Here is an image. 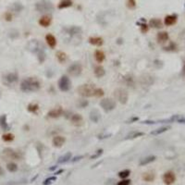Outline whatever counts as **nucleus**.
Instances as JSON below:
<instances>
[{
    "label": "nucleus",
    "instance_id": "1",
    "mask_svg": "<svg viewBox=\"0 0 185 185\" xmlns=\"http://www.w3.org/2000/svg\"><path fill=\"white\" fill-rule=\"evenodd\" d=\"M27 50L37 55L38 61L43 63L46 60V47L43 43L38 40H32L27 45Z\"/></svg>",
    "mask_w": 185,
    "mask_h": 185
},
{
    "label": "nucleus",
    "instance_id": "2",
    "mask_svg": "<svg viewBox=\"0 0 185 185\" xmlns=\"http://www.w3.org/2000/svg\"><path fill=\"white\" fill-rule=\"evenodd\" d=\"M41 88V83L36 77H28L20 83V90L24 92H36Z\"/></svg>",
    "mask_w": 185,
    "mask_h": 185
},
{
    "label": "nucleus",
    "instance_id": "3",
    "mask_svg": "<svg viewBox=\"0 0 185 185\" xmlns=\"http://www.w3.org/2000/svg\"><path fill=\"white\" fill-rule=\"evenodd\" d=\"M55 7L50 0H40L35 4V9L38 12L41 13H46V12H52Z\"/></svg>",
    "mask_w": 185,
    "mask_h": 185
},
{
    "label": "nucleus",
    "instance_id": "4",
    "mask_svg": "<svg viewBox=\"0 0 185 185\" xmlns=\"http://www.w3.org/2000/svg\"><path fill=\"white\" fill-rule=\"evenodd\" d=\"M95 87L91 84H81L77 88L78 94L83 97H92L94 96Z\"/></svg>",
    "mask_w": 185,
    "mask_h": 185
},
{
    "label": "nucleus",
    "instance_id": "5",
    "mask_svg": "<svg viewBox=\"0 0 185 185\" xmlns=\"http://www.w3.org/2000/svg\"><path fill=\"white\" fill-rule=\"evenodd\" d=\"M114 96L115 98L121 103V104H127V102L129 100V94L128 92L123 89V88H117L114 91Z\"/></svg>",
    "mask_w": 185,
    "mask_h": 185
},
{
    "label": "nucleus",
    "instance_id": "6",
    "mask_svg": "<svg viewBox=\"0 0 185 185\" xmlns=\"http://www.w3.org/2000/svg\"><path fill=\"white\" fill-rule=\"evenodd\" d=\"M99 105L105 112H110L116 108V101L111 98H104L100 101Z\"/></svg>",
    "mask_w": 185,
    "mask_h": 185
},
{
    "label": "nucleus",
    "instance_id": "7",
    "mask_svg": "<svg viewBox=\"0 0 185 185\" xmlns=\"http://www.w3.org/2000/svg\"><path fill=\"white\" fill-rule=\"evenodd\" d=\"M70 87H71V81L69 78L66 75L61 76V78L58 81V88L62 92H68L69 91Z\"/></svg>",
    "mask_w": 185,
    "mask_h": 185
},
{
    "label": "nucleus",
    "instance_id": "8",
    "mask_svg": "<svg viewBox=\"0 0 185 185\" xmlns=\"http://www.w3.org/2000/svg\"><path fill=\"white\" fill-rule=\"evenodd\" d=\"M81 72H83V66L78 62L71 64L68 68V73L71 75L72 77H78L79 75L81 74Z\"/></svg>",
    "mask_w": 185,
    "mask_h": 185
},
{
    "label": "nucleus",
    "instance_id": "9",
    "mask_svg": "<svg viewBox=\"0 0 185 185\" xmlns=\"http://www.w3.org/2000/svg\"><path fill=\"white\" fill-rule=\"evenodd\" d=\"M19 80V76L18 74L16 72H10V73H8L4 76L3 78V81L5 84L7 85H9V84H13L15 83H17Z\"/></svg>",
    "mask_w": 185,
    "mask_h": 185
},
{
    "label": "nucleus",
    "instance_id": "10",
    "mask_svg": "<svg viewBox=\"0 0 185 185\" xmlns=\"http://www.w3.org/2000/svg\"><path fill=\"white\" fill-rule=\"evenodd\" d=\"M163 181L166 185H172L176 181V175L173 171H167L164 173V175L162 177Z\"/></svg>",
    "mask_w": 185,
    "mask_h": 185
},
{
    "label": "nucleus",
    "instance_id": "11",
    "mask_svg": "<svg viewBox=\"0 0 185 185\" xmlns=\"http://www.w3.org/2000/svg\"><path fill=\"white\" fill-rule=\"evenodd\" d=\"M70 122H71L75 126H81L83 123V118L81 114L78 113H74L72 115H70Z\"/></svg>",
    "mask_w": 185,
    "mask_h": 185
},
{
    "label": "nucleus",
    "instance_id": "12",
    "mask_svg": "<svg viewBox=\"0 0 185 185\" xmlns=\"http://www.w3.org/2000/svg\"><path fill=\"white\" fill-rule=\"evenodd\" d=\"M63 109H62V107H56V108H53V109H51L50 111H48L47 113V117H49L51 118H59L60 116L63 115Z\"/></svg>",
    "mask_w": 185,
    "mask_h": 185
},
{
    "label": "nucleus",
    "instance_id": "13",
    "mask_svg": "<svg viewBox=\"0 0 185 185\" xmlns=\"http://www.w3.org/2000/svg\"><path fill=\"white\" fill-rule=\"evenodd\" d=\"M65 142H66V138H65L64 136H61V135H57L52 140L53 145L55 146V147H57V148L62 147L63 144H65Z\"/></svg>",
    "mask_w": 185,
    "mask_h": 185
},
{
    "label": "nucleus",
    "instance_id": "14",
    "mask_svg": "<svg viewBox=\"0 0 185 185\" xmlns=\"http://www.w3.org/2000/svg\"><path fill=\"white\" fill-rule=\"evenodd\" d=\"M177 20H178V15L171 14V15L166 16L164 20V23L166 26H172L177 22Z\"/></svg>",
    "mask_w": 185,
    "mask_h": 185
},
{
    "label": "nucleus",
    "instance_id": "15",
    "mask_svg": "<svg viewBox=\"0 0 185 185\" xmlns=\"http://www.w3.org/2000/svg\"><path fill=\"white\" fill-rule=\"evenodd\" d=\"M140 81H141V83H142L143 85L150 86V85H152L154 83V78L152 77L151 75L145 74V75H143L142 77H141Z\"/></svg>",
    "mask_w": 185,
    "mask_h": 185
},
{
    "label": "nucleus",
    "instance_id": "16",
    "mask_svg": "<svg viewBox=\"0 0 185 185\" xmlns=\"http://www.w3.org/2000/svg\"><path fill=\"white\" fill-rule=\"evenodd\" d=\"M52 22V18L50 17V16L48 15H45L43 16L42 18H40L39 20V24L42 26V27H45V28H46V27H48Z\"/></svg>",
    "mask_w": 185,
    "mask_h": 185
},
{
    "label": "nucleus",
    "instance_id": "17",
    "mask_svg": "<svg viewBox=\"0 0 185 185\" xmlns=\"http://www.w3.org/2000/svg\"><path fill=\"white\" fill-rule=\"evenodd\" d=\"M65 31L67 32V34L71 35V36H74V35H77V34H80L81 32V27H78V26H71L69 27V28H66L65 29Z\"/></svg>",
    "mask_w": 185,
    "mask_h": 185
},
{
    "label": "nucleus",
    "instance_id": "18",
    "mask_svg": "<svg viewBox=\"0 0 185 185\" xmlns=\"http://www.w3.org/2000/svg\"><path fill=\"white\" fill-rule=\"evenodd\" d=\"M94 73L96 78H102L106 75V70H105L104 67H102L101 65H97V66L95 67Z\"/></svg>",
    "mask_w": 185,
    "mask_h": 185
},
{
    "label": "nucleus",
    "instance_id": "19",
    "mask_svg": "<svg viewBox=\"0 0 185 185\" xmlns=\"http://www.w3.org/2000/svg\"><path fill=\"white\" fill-rule=\"evenodd\" d=\"M46 41L47 43V45L49 46L51 48H55L56 46H57V39L56 37L54 36L53 34H48L46 35Z\"/></svg>",
    "mask_w": 185,
    "mask_h": 185
},
{
    "label": "nucleus",
    "instance_id": "20",
    "mask_svg": "<svg viewBox=\"0 0 185 185\" xmlns=\"http://www.w3.org/2000/svg\"><path fill=\"white\" fill-rule=\"evenodd\" d=\"M168 38H170V36H168L167 32H165V31L164 32H159L156 35L157 42L160 43H166L168 40Z\"/></svg>",
    "mask_w": 185,
    "mask_h": 185
},
{
    "label": "nucleus",
    "instance_id": "21",
    "mask_svg": "<svg viewBox=\"0 0 185 185\" xmlns=\"http://www.w3.org/2000/svg\"><path fill=\"white\" fill-rule=\"evenodd\" d=\"M101 118V115H100V112L97 110V109H92L90 112V119L95 123L99 122Z\"/></svg>",
    "mask_w": 185,
    "mask_h": 185
},
{
    "label": "nucleus",
    "instance_id": "22",
    "mask_svg": "<svg viewBox=\"0 0 185 185\" xmlns=\"http://www.w3.org/2000/svg\"><path fill=\"white\" fill-rule=\"evenodd\" d=\"M156 157L155 156H145L144 157V158H142L140 160V163H139V165L140 166H145V165H148L150 164V163L152 162H154L156 160Z\"/></svg>",
    "mask_w": 185,
    "mask_h": 185
},
{
    "label": "nucleus",
    "instance_id": "23",
    "mask_svg": "<svg viewBox=\"0 0 185 185\" xmlns=\"http://www.w3.org/2000/svg\"><path fill=\"white\" fill-rule=\"evenodd\" d=\"M88 41L91 45L95 46H101L103 45V43H104L102 37H97V36L96 37H90Z\"/></svg>",
    "mask_w": 185,
    "mask_h": 185
},
{
    "label": "nucleus",
    "instance_id": "24",
    "mask_svg": "<svg viewBox=\"0 0 185 185\" xmlns=\"http://www.w3.org/2000/svg\"><path fill=\"white\" fill-rule=\"evenodd\" d=\"M106 58V55L105 53L101 51V50H96L95 52V59L97 63H102L103 61L105 60Z\"/></svg>",
    "mask_w": 185,
    "mask_h": 185
},
{
    "label": "nucleus",
    "instance_id": "25",
    "mask_svg": "<svg viewBox=\"0 0 185 185\" xmlns=\"http://www.w3.org/2000/svg\"><path fill=\"white\" fill-rule=\"evenodd\" d=\"M23 8H24V6L20 2H15L9 7V9L14 12H20V11H22Z\"/></svg>",
    "mask_w": 185,
    "mask_h": 185
},
{
    "label": "nucleus",
    "instance_id": "26",
    "mask_svg": "<svg viewBox=\"0 0 185 185\" xmlns=\"http://www.w3.org/2000/svg\"><path fill=\"white\" fill-rule=\"evenodd\" d=\"M149 26L155 29H160L162 27V21L159 19H156V18L152 19L149 21Z\"/></svg>",
    "mask_w": 185,
    "mask_h": 185
},
{
    "label": "nucleus",
    "instance_id": "27",
    "mask_svg": "<svg viewBox=\"0 0 185 185\" xmlns=\"http://www.w3.org/2000/svg\"><path fill=\"white\" fill-rule=\"evenodd\" d=\"M0 127L3 130H9V126L7 121V115H2L0 116Z\"/></svg>",
    "mask_w": 185,
    "mask_h": 185
},
{
    "label": "nucleus",
    "instance_id": "28",
    "mask_svg": "<svg viewBox=\"0 0 185 185\" xmlns=\"http://www.w3.org/2000/svg\"><path fill=\"white\" fill-rule=\"evenodd\" d=\"M4 154H6L8 156H9L10 158H12V159H19V157H20L18 153H16L14 150L10 149V148L5 149L4 150Z\"/></svg>",
    "mask_w": 185,
    "mask_h": 185
},
{
    "label": "nucleus",
    "instance_id": "29",
    "mask_svg": "<svg viewBox=\"0 0 185 185\" xmlns=\"http://www.w3.org/2000/svg\"><path fill=\"white\" fill-rule=\"evenodd\" d=\"M71 6H72V0H61V1L59 2L57 8L59 9H64Z\"/></svg>",
    "mask_w": 185,
    "mask_h": 185
},
{
    "label": "nucleus",
    "instance_id": "30",
    "mask_svg": "<svg viewBox=\"0 0 185 185\" xmlns=\"http://www.w3.org/2000/svg\"><path fill=\"white\" fill-rule=\"evenodd\" d=\"M144 135V132H136V130H134V132H130L126 137H125V140H132V139H136L138 137H141V136Z\"/></svg>",
    "mask_w": 185,
    "mask_h": 185
},
{
    "label": "nucleus",
    "instance_id": "31",
    "mask_svg": "<svg viewBox=\"0 0 185 185\" xmlns=\"http://www.w3.org/2000/svg\"><path fill=\"white\" fill-rule=\"evenodd\" d=\"M70 159H71V153H70V152H68V153H66L62 156L59 157L58 160H57V163L58 164H63V163H66V162L69 161Z\"/></svg>",
    "mask_w": 185,
    "mask_h": 185
},
{
    "label": "nucleus",
    "instance_id": "32",
    "mask_svg": "<svg viewBox=\"0 0 185 185\" xmlns=\"http://www.w3.org/2000/svg\"><path fill=\"white\" fill-rule=\"evenodd\" d=\"M56 57H57V59L58 60L59 63H64L65 61L67 60V55L66 53H64L62 51H57V54H56Z\"/></svg>",
    "mask_w": 185,
    "mask_h": 185
},
{
    "label": "nucleus",
    "instance_id": "33",
    "mask_svg": "<svg viewBox=\"0 0 185 185\" xmlns=\"http://www.w3.org/2000/svg\"><path fill=\"white\" fill-rule=\"evenodd\" d=\"M123 81L124 83L129 87H133L134 86V79L130 75H126L123 77Z\"/></svg>",
    "mask_w": 185,
    "mask_h": 185
},
{
    "label": "nucleus",
    "instance_id": "34",
    "mask_svg": "<svg viewBox=\"0 0 185 185\" xmlns=\"http://www.w3.org/2000/svg\"><path fill=\"white\" fill-rule=\"evenodd\" d=\"M170 129V126H164V127H160L158 129H156L155 130H153V132H151V135H159L163 132H167V130H168Z\"/></svg>",
    "mask_w": 185,
    "mask_h": 185
},
{
    "label": "nucleus",
    "instance_id": "35",
    "mask_svg": "<svg viewBox=\"0 0 185 185\" xmlns=\"http://www.w3.org/2000/svg\"><path fill=\"white\" fill-rule=\"evenodd\" d=\"M27 109L31 113H36L38 109H39V106L37 104H34V103H31V104H29L28 107H27Z\"/></svg>",
    "mask_w": 185,
    "mask_h": 185
},
{
    "label": "nucleus",
    "instance_id": "36",
    "mask_svg": "<svg viewBox=\"0 0 185 185\" xmlns=\"http://www.w3.org/2000/svg\"><path fill=\"white\" fill-rule=\"evenodd\" d=\"M14 135L12 133H6L2 135V140L4 141V142H7V143H9V142H12V141L14 140Z\"/></svg>",
    "mask_w": 185,
    "mask_h": 185
},
{
    "label": "nucleus",
    "instance_id": "37",
    "mask_svg": "<svg viewBox=\"0 0 185 185\" xmlns=\"http://www.w3.org/2000/svg\"><path fill=\"white\" fill-rule=\"evenodd\" d=\"M7 170L9 172H16L18 170V166H17V164H15V163L10 162L7 165Z\"/></svg>",
    "mask_w": 185,
    "mask_h": 185
},
{
    "label": "nucleus",
    "instance_id": "38",
    "mask_svg": "<svg viewBox=\"0 0 185 185\" xmlns=\"http://www.w3.org/2000/svg\"><path fill=\"white\" fill-rule=\"evenodd\" d=\"M143 179L145 181H153L155 179V175H154V173H144L143 176Z\"/></svg>",
    "mask_w": 185,
    "mask_h": 185
},
{
    "label": "nucleus",
    "instance_id": "39",
    "mask_svg": "<svg viewBox=\"0 0 185 185\" xmlns=\"http://www.w3.org/2000/svg\"><path fill=\"white\" fill-rule=\"evenodd\" d=\"M130 170H124L121 172H118V177L119 178H121V179H126L130 176Z\"/></svg>",
    "mask_w": 185,
    "mask_h": 185
},
{
    "label": "nucleus",
    "instance_id": "40",
    "mask_svg": "<svg viewBox=\"0 0 185 185\" xmlns=\"http://www.w3.org/2000/svg\"><path fill=\"white\" fill-rule=\"evenodd\" d=\"M56 179H57V177H56V176L49 177V178H47V179H45V181H43V185H50V184H52L54 181H56Z\"/></svg>",
    "mask_w": 185,
    "mask_h": 185
},
{
    "label": "nucleus",
    "instance_id": "41",
    "mask_svg": "<svg viewBox=\"0 0 185 185\" xmlns=\"http://www.w3.org/2000/svg\"><path fill=\"white\" fill-rule=\"evenodd\" d=\"M126 6L130 9H133V8H136V1H135V0H127Z\"/></svg>",
    "mask_w": 185,
    "mask_h": 185
},
{
    "label": "nucleus",
    "instance_id": "42",
    "mask_svg": "<svg viewBox=\"0 0 185 185\" xmlns=\"http://www.w3.org/2000/svg\"><path fill=\"white\" fill-rule=\"evenodd\" d=\"M104 90L101 89V88H96L95 89V92H94V96H96V97H101L104 95Z\"/></svg>",
    "mask_w": 185,
    "mask_h": 185
},
{
    "label": "nucleus",
    "instance_id": "43",
    "mask_svg": "<svg viewBox=\"0 0 185 185\" xmlns=\"http://www.w3.org/2000/svg\"><path fill=\"white\" fill-rule=\"evenodd\" d=\"M88 105H89V102L87 101V100H84V99H81L77 103V106L79 107H81V108H84V107H86Z\"/></svg>",
    "mask_w": 185,
    "mask_h": 185
},
{
    "label": "nucleus",
    "instance_id": "44",
    "mask_svg": "<svg viewBox=\"0 0 185 185\" xmlns=\"http://www.w3.org/2000/svg\"><path fill=\"white\" fill-rule=\"evenodd\" d=\"M176 48H177V46H176V43H170V46H166L164 49L166 51H174V50H176Z\"/></svg>",
    "mask_w": 185,
    "mask_h": 185
},
{
    "label": "nucleus",
    "instance_id": "45",
    "mask_svg": "<svg viewBox=\"0 0 185 185\" xmlns=\"http://www.w3.org/2000/svg\"><path fill=\"white\" fill-rule=\"evenodd\" d=\"M175 121L176 122H179V123L185 124V117L179 116V115H175Z\"/></svg>",
    "mask_w": 185,
    "mask_h": 185
},
{
    "label": "nucleus",
    "instance_id": "46",
    "mask_svg": "<svg viewBox=\"0 0 185 185\" xmlns=\"http://www.w3.org/2000/svg\"><path fill=\"white\" fill-rule=\"evenodd\" d=\"M102 154H103V149H98L94 155H92V156H91V159H96V158H98V157H99Z\"/></svg>",
    "mask_w": 185,
    "mask_h": 185
},
{
    "label": "nucleus",
    "instance_id": "47",
    "mask_svg": "<svg viewBox=\"0 0 185 185\" xmlns=\"http://www.w3.org/2000/svg\"><path fill=\"white\" fill-rule=\"evenodd\" d=\"M130 179H122V181L117 183V185H130Z\"/></svg>",
    "mask_w": 185,
    "mask_h": 185
},
{
    "label": "nucleus",
    "instance_id": "48",
    "mask_svg": "<svg viewBox=\"0 0 185 185\" xmlns=\"http://www.w3.org/2000/svg\"><path fill=\"white\" fill-rule=\"evenodd\" d=\"M140 24V23H138ZM141 31H142V32H144V34H145V32H148V29H149V27L146 25L145 23H141Z\"/></svg>",
    "mask_w": 185,
    "mask_h": 185
},
{
    "label": "nucleus",
    "instance_id": "49",
    "mask_svg": "<svg viewBox=\"0 0 185 185\" xmlns=\"http://www.w3.org/2000/svg\"><path fill=\"white\" fill-rule=\"evenodd\" d=\"M5 20L7 21H11L12 20V14L10 12H6L5 14Z\"/></svg>",
    "mask_w": 185,
    "mask_h": 185
},
{
    "label": "nucleus",
    "instance_id": "50",
    "mask_svg": "<svg viewBox=\"0 0 185 185\" xmlns=\"http://www.w3.org/2000/svg\"><path fill=\"white\" fill-rule=\"evenodd\" d=\"M81 158H83V156H75L73 159H71V162H77L79 160H81Z\"/></svg>",
    "mask_w": 185,
    "mask_h": 185
},
{
    "label": "nucleus",
    "instance_id": "51",
    "mask_svg": "<svg viewBox=\"0 0 185 185\" xmlns=\"http://www.w3.org/2000/svg\"><path fill=\"white\" fill-rule=\"evenodd\" d=\"M138 121V118H136V117H133L130 119V121H128V123H132L133 121Z\"/></svg>",
    "mask_w": 185,
    "mask_h": 185
},
{
    "label": "nucleus",
    "instance_id": "52",
    "mask_svg": "<svg viewBox=\"0 0 185 185\" xmlns=\"http://www.w3.org/2000/svg\"><path fill=\"white\" fill-rule=\"evenodd\" d=\"M182 75L185 76V61H184V64H183V67H182V71H181Z\"/></svg>",
    "mask_w": 185,
    "mask_h": 185
},
{
    "label": "nucleus",
    "instance_id": "53",
    "mask_svg": "<svg viewBox=\"0 0 185 185\" xmlns=\"http://www.w3.org/2000/svg\"><path fill=\"white\" fill-rule=\"evenodd\" d=\"M56 168H57V166H53L52 167L49 168V170H56Z\"/></svg>",
    "mask_w": 185,
    "mask_h": 185
},
{
    "label": "nucleus",
    "instance_id": "54",
    "mask_svg": "<svg viewBox=\"0 0 185 185\" xmlns=\"http://www.w3.org/2000/svg\"><path fill=\"white\" fill-rule=\"evenodd\" d=\"M61 172H63V170H58L57 172H56V175H58V174H60Z\"/></svg>",
    "mask_w": 185,
    "mask_h": 185
}]
</instances>
